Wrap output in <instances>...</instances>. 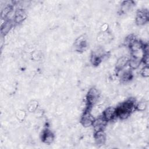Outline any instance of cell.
<instances>
[{"label":"cell","mask_w":149,"mask_h":149,"mask_svg":"<svg viewBox=\"0 0 149 149\" xmlns=\"http://www.w3.org/2000/svg\"><path fill=\"white\" fill-rule=\"evenodd\" d=\"M94 119L89 112H86L81 118V123L82 125L85 127H88L93 125Z\"/></svg>","instance_id":"obj_1"},{"label":"cell","mask_w":149,"mask_h":149,"mask_svg":"<svg viewBox=\"0 0 149 149\" xmlns=\"http://www.w3.org/2000/svg\"><path fill=\"white\" fill-rule=\"evenodd\" d=\"M98 91L95 88H91L87 94V100L90 104H93L97 102L98 98Z\"/></svg>","instance_id":"obj_2"},{"label":"cell","mask_w":149,"mask_h":149,"mask_svg":"<svg viewBox=\"0 0 149 149\" xmlns=\"http://www.w3.org/2000/svg\"><path fill=\"white\" fill-rule=\"evenodd\" d=\"M107 120H105L104 117L103 118H99L96 119H94L93 126L95 132L102 130L105 127V125L107 123Z\"/></svg>","instance_id":"obj_3"},{"label":"cell","mask_w":149,"mask_h":149,"mask_svg":"<svg viewBox=\"0 0 149 149\" xmlns=\"http://www.w3.org/2000/svg\"><path fill=\"white\" fill-rule=\"evenodd\" d=\"M148 19L147 13L143 10H140L137 13L136 22L139 25H143L145 24Z\"/></svg>","instance_id":"obj_4"},{"label":"cell","mask_w":149,"mask_h":149,"mask_svg":"<svg viewBox=\"0 0 149 149\" xmlns=\"http://www.w3.org/2000/svg\"><path fill=\"white\" fill-rule=\"evenodd\" d=\"M116 115V109L113 107H109L107 108L103 113L104 118L107 120H112Z\"/></svg>","instance_id":"obj_5"},{"label":"cell","mask_w":149,"mask_h":149,"mask_svg":"<svg viewBox=\"0 0 149 149\" xmlns=\"http://www.w3.org/2000/svg\"><path fill=\"white\" fill-rule=\"evenodd\" d=\"M94 137L97 144H103L105 141V134L103 130L95 132Z\"/></svg>","instance_id":"obj_6"},{"label":"cell","mask_w":149,"mask_h":149,"mask_svg":"<svg viewBox=\"0 0 149 149\" xmlns=\"http://www.w3.org/2000/svg\"><path fill=\"white\" fill-rule=\"evenodd\" d=\"M128 61H129V59L126 56H122L116 62V69L118 70L123 69L126 66Z\"/></svg>","instance_id":"obj_7"},{"label":"cell","mask_w":149,"mask_h":149,"mask_svg":"<svg viewBox=\"0 0 149 149\" xmlns=\"http://www.w3.org/2000/svg\"><path fill=\"white\" fill-rule=\"evenodd\" d=\"M129 65L130 68L133 69H136L140 66L141 62V59L133 57V58L129 60Z\"/></svg>","instance_id":"obj_8"},{"label":"cell","mask_w":149,"mask_h":149,"mask_svg":"<svg viewBox=\"0 0 149 149\" xmlns=\"http://www.w3.org/2000/svg\"><path fill=\"white\" fill-rule=\"evenodd\" d=\"M130 49L131 51L133 52H135V51H137L139 49H141L142 48V44L141 42L139 41H137V40H134L133 41L130 45Z\"/></svg>","instance_id":"obj_9"},{"label":"cell","mask_w":149,"mask_h":149,"mask_svg":"<svg viewBox=\"0 0 149 149\" xmlns=\"http://www.w3.org/2000/svg\"><path fill=\"white\" fill-rule=\"evenodd\" d=\"M24 17H25V14H24V12L22 9H18L16 12L15 21L16 23L21 22L23 20Z\"/></svg>","instance_id":"obj_10"},{"label":"cell","mask_w":149,"mask_h":149,"mask_svg":"<svg viewBox=\"0 0 149 149\" xmlns=\"http://www.w3.org/2000/svg\"><path fill=\"white\" fill-rule=\"evenodd\" d=\"M53 140H54V136L50 132L47 131L45 133H44L43 135V140L45 143H51L52 142Z\"/></svg>","instance_id":"obj_11"},{"label":"cell","mask_w":149,"mask_h":149,"mask_svg":"<svg viewBox=\"0 0 149 149\" xmlns=\"http://www.w3.org/2000/svg\"><path fill=\"white\" fill-rule=\"evenodd\" d=\"M11 27H12V23L10 21H7L6 22H4L3 25L2 26L1 32L3 34H6L8 33V31L10 30Z\"/></svg>","instance_id":"obj_12"},{"label":"cell","mask_w":149,"mask_h":149,"mask_svg":"<svg viewBox=\"0 0 149 149\" xmlns=\"http://www.w3.org/2000/svg\"><path fill=\"white\" fill-rule=\"evenodd\" d=\"M146 108V104L144 102H139L136 106V108L139 111H144Z\"/></svg>","instance_id":"obj_13"},{"label":"cell","mask_w":149,"mask_h":149,"mask_svg":"<svg viewBox=\"0 0 149 149\" xmlns=\"http://www.w3.org/2000/svg\"><path fill=\"white\" fill-rule=\"evenodd\" d=\"M141 74L145 77H148V76H149V68L147 66H146L143 68V69L141 70Z\"/></svg>","instance_id":"obj_14"}]
</instances>
